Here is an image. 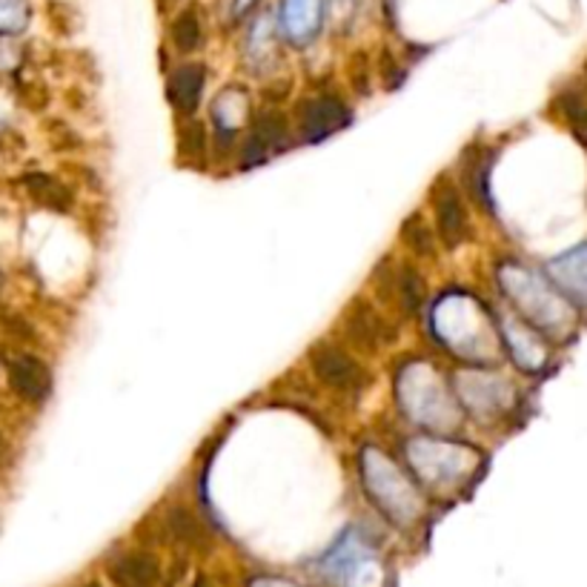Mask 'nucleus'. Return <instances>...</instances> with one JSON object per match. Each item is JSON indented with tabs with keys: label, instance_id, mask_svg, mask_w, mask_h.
<instances>
[{
	"label": "nucleus",
	"instance_id": "1",
	"mask_svg": "<svg viewBox=\"0 0 587 587\" xmlns=\"http://www.w3.org/2000/svg\"><path fill=\"white\" fill-rule=\"evenodd\" d=\"M325 0H281L279 35L293 47H309L325 24Z\"/></svg>",
	"mask_w": 587,
	"mask_h": 587
},
{
	"label": "nucleus",
	"instance_id": "2",
	"mask_svg": "<svg viewBox=\"0 0 587 587\" xmlns=\"http://www.w3.org/2000/svg\"><path fill=\"white\" fill-rule=\"evenodd\" d=\"M309 364H313V370H316L318 381L332 390H341V393H356L362 390L367 376L358 367L353 358L344 353L335 344H318L313 353H309Z\"/></svg>",
	"mask_w": 587,
	"mask_h": 587
},
{
	"label": "nucleus",
	"instance_id": "3",
	"mask_svg": "<svg viewBox=\"0 0 587 587\" xmlns=\"http://www.w3.org/2000/svg\"><path fill=\"white\" fill-rule=\"evenodd\" d=\"M350 124L347 103L335 98V95H316L302 107V118H298V132L309 144L330 138L339 130Z\"/></svg>",
	"mask_w": 587,
	"mask_h": 587
},
{
	"label": "nucleus",
	"instance_id": "4",
	"mask_svg": "<svg viewBox=\"0 0 587 587\" xmlns=\"http://www.w3.org/2000/svg\"><path fill=\"white\" fill-rule=\"evenodd\" d=\"M9 384L21 399L40 404L47 402V395L52 393V372L40 358L15 356L9 362Z\"/></svg>",
	"mask_w": 587,
	"mask_h": 587
},
{
	"label": "nucleus",
	"instance_id": "5",
	"mask_svg": "<svg viewBox=\"0 0 587 587\" xmlns=\"http://www.w3.org/2000/svg\"><path fill=\"white\" fill-rule=\"evenodd\" d=\"M286 140H290V135H286L284 118L276 115V112L261 115L256 126H253V132H249L247 149H244V167H256V163L272 158V155L286 147Z\"/></svg>",
	"mask_w": 587,
	"mask_h": 587
},
{
	"label": "nucleus",
	"instance_id": "6",
	"mask_svg": "<svg viewBox=\"0 0 587 587\" xmlns=\"http://www.w3.org/2000/svg\"><path fill=\"white\" fill-rule=\"evenodd\" d=\"M115 587H161V567L149 553H124L107 564Z\"/></svg>",
	"mask_w": 587,
	"mask_h": 587
},
{
	"label": "nucleus",
	"instance_id": "7",
	"mask_svg": "<svg viewBox=\"0 0 587 587\" xmlns=\"http://www.w3.org/2000/svg\"><path fill=\"white\" fill-rule=\"evenodd\" d=\"M344 330H347V339L362 350H379L393 335L384 318L367 302L353 304V309L347 313V321H344Z\"/></svg>",
	"mask_w": 587,
	"mask_h": 587
},
{
	"label": "nucleus",
	"instance_id": "8",
	"mask_svg": "<svg viewBox=\"0 0 587 587\" xmlns=\"http://www.w3.org/2000/svg\"><path fill=\"white\" fill-rule=\"evenodd\" d=\"M548 276L557 281L562 295H567L576 307H585V247L571 249L548 264Z\"/></svg>",
	"mask_w": 587,
	"mask_h": 587
},
{
	"label": "nucleus",
	"instance_id": "9",
	"mask_svg": "<svg viewBox=\"0 0 587 587\" xmlns=\"http://www.w3.org/2000/svg\"><path fill=\"white\" fill-rule=\"evenodd\" d=\"M204 84H207V72H204L201 63H184V66H179L170 75L172 107L184 112V115H193L198 103H201Z\"/></svg>",
	"mask_w": 587,
	"mask_h": 587
},
{
	"label": "nucleus",
	"instance_id": "10",
	"mask_svg": "<svg viewBox=\"0 0 587 587\" xmlns=\"http://www.w3.org/2000/svg\"><path fill=\"white\" fill-rule=\"evenodd\" d=\"M436 227H439L441 241L448 247H458L464 239H467V212H464V204L458 198L456 189H441L439 198H436Z\"/></svg>",
	"mask_w": 587,
	"mask_h": 587
},
{
	"label": "nucleus",
	"instance_id": "11",
	"mask_svg": "<svg viewBox=\"0 0 587 587\" xmlns=\"http://www.w3.org/2000/svg\"><path fill=\"white\" fill-rule=\"evenodd\" d=\"M247 61L253 70H270L279 61V26L270 15L258 17L247 35Z\"/></svg>",
	"mask_w": 587,
	"mask_h": 587
},
{
	"label": "nucleus",
	"instance_id": "12",
	"mask_svg": "<svg viewBox=\"0 0 587 587\" xmlns=\"http://www.w3.org/2000/svg\"><path fill=\"white\" fill-rule=\"evenodd\" d=\"M24 189L29 193V198L40 207L58 209V212H66L72 209V193L66 189V184H61L52 175H26L24 179Z\"/></svg>",
	"mask_w": 587,
	"mask_h": 587
},
{
	"label": "nucleus",
	"instance_id": "13",
	"mask_svg": "<svg viewBox=\"0 0 587 587\" xmlns=\"http://www.w3.org/2000/svg\"><path fill=\"white\" fill-rule=\"evenodd\" d=\"M172 44L181 52H195V49L204 44V21H201V9L189 7L184 9L175 24H172Z\"/></svg>",
	"mask_w": 587,
	"mask_h": 587
},
{
	"label": "nucleus",
	"instance_id": "14",
	"mask_svg": "<svg viewBox=\"0 0 587 587\" xmlns=\"http://www.w3.org/2000/svg\"><path fill=\"white\" fill-rule=\"evenodd\" d=\"M32 9L26 0H0V38H15L29 26Z\"/></svg>",
	"mask_w": 587,
	"mask_h": 587
},
{
	"label": "nucleus",
	"instance_id": "15",
	"mask_svg": "<svg viewBox=\"0 0 587 587\" xmlns=\"http://www.w3.org/2000/svg\"><path fill=\"white\" fill-rule=\"evenodd\" d=\"M399 295H402V307L407 313H416L425 302V281L413 267H404L402 276H399Z\"/></svg>",
	"mask_w": 587,
	"mask_h": 587
},
{
	"label": "nucleus",
	"instance_id": "16",
	"mask_svg": "<svg viewBox=\"0 0 587 587\" xmlns=\"http://www.w3.org/2000/svg\"><path fill=\"white\" fill-rule=\"evenodd\" d=\"M170 530L172 536L179 541H198L201 539V525H198V518L193 516L189 511H184V507H175V511L170 513Z\"/></svg>",
	"mask_w": 587,
	"mask_h": 587
},
{
	"label": "nucleus",
	"instance_id": "17",
	"mask_svg": "<svg viewBox=\"0 0 587 587\" xmlns=\"http://www.w3.org/2000/svg\"><path fill=\"white\" fill-rule=\"evenodd\" d=\"M402 235L409 241V247L416 249V253H425V256H427V253H430V232H427L425 227L418 224L416 218L404 224Z\"/></svg>",
	"mask_w": 587,
	"mask_h": 587
},
{
	"label": "nucleus",
	"instance_id": "18",
	"mask_svg": "<svg viewBox=\"0 0 587 587\" xmlns=\"http://www.w3.org/2000/svg\"><path fill=\"white\" fill-rule=\"evenodd\" d=\"M327 7L339 15V21H350V17L356 15L358 0H330V3H325V12H327Z\"/></svg>",
	"mask_w": 587,
	"mask_h": 587
},
{
	"label": "nucleus",
	"instance_id": "19",
	"mask_svg": "<svg viewBox=\"0 0 587 587\" xmlns=\"http://www.w3.org/2000/svg\"><path fill=\"white\" fill-rule=\"evenodd\" d=\"M258 0H232V15L235 17H244L249 12V9L256 7Z\"/></svg>",
	"mask_w": 587,
	"mask_h": 587
},
{
	"label": "nucleus",
	"instance_id": "20",
	"mask_svg": "<svg viewBox=\"0 0 587 587\" xmlns=\"http://www.w3.org/2000/svg\"><path fill=\"white\" fill-rule=\"evenodd\" d=\"M7 462H9V444H7V439L0 436V464H7Z\"/></svg>",
	"mask_w": 587,
	"mask_h": 587
},
{
	"label": "nucleus",
	"instance_id": "21",
	"mask_svg": "<svg viewBox=\"0 0 587 587\" xmlns=\"http://www.w3.org/2000/svg\"><path fill=\"white\" fill-rule=\"evenodd\" d=\"M84 587H98V585H84Z\"/></svg>",
	"mask_w": 587,
	"mask_h": 587
}]
</instances>
